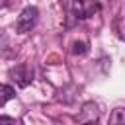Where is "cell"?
Here are the masks:
<instances>
[{
  "label": "cell",
  "mask_w": 125,
  "mask_h": 125,
  "mask_svg": "<svg viewBox=\"0 0 125 125\" xmlns=\"http://www.w3.org/2000/svg\"><path fill=\"white\" fill-rule=\"evenodd\" d=\"M12 80L20 86V88H25L31 80H33V68L29 64H18L16 68H12Z\"/></svg>",
  "instance_id": "3957f363"
},
{
  "label": "cell",
  "mask_w": 125,
  "mask_h": 125,
  "mask_svg": "<svg viewBox=\"0 0 125 125\" xmlns=\"http://www.w3.org/2000/svg\"><path fill=\"white\" fill-rule=\"evenodd\" d=\"M14 98H16V90L12 86H8V84H0V107L6 105Z\"/></svg>",
  "instance_id": "277c9868"
},
{
  "label": "cell",
  "mask_w": 125,
  "mask_h": 125,
  "mask_svg": "<svg viewBox=\"0 0 125 125\" xmlns=\"http://www.w3.org/2000/svg\"><path fill=\"white\" fill-rule=\"evenodd\" d=\"M88 53V43L86 41H74L72 43V55H86Z\"/></svg>",
  "instance_id": "8992f818"
},
{
  "label": "cell",
  "mask_w": 125,
  "mask_h": 125,
  "mask_svg": "<svg viewBox=\"0 0 125 125\" xmlns=\"http://www.w3.org/2000/svg\"><path fill=\"white\" fill-rule=\"evenodd\" d=\"M37 20H39V10L35 6H27L20 12L18 20H16V31L18 33H27L31 31L35 25H37Z\"/></svg>",
  "instance_id": "6da1fadb"
},
{
  "label": "cell",
  "mask_w": 125,
  "mask_h": 125,
  "mask_svg": "<svg viewBox=\"0 0 125 125\" xmlns=\"http://www.w3.org/2000/svg\"><path fill=\"white\" fill-rule=\"evenodd\" d=\"M98 12H100L98 0H74L72 2V14L76 20H88Z\"/></svg>",
  "instance_id": "7a4b0ae2"
},
{
  "label": "cell",
  "mask_w": 125,
  "mask_h": 125,
  "mask_svg": "<svg viewBox=\"0 0 125 125\" xmlns=\"http://www.w3.org/2000/svg\"><path fill=\"white\" fill-rule=\"evenodd\" d=\"M109 123H125V109L123 107L113 109V113L109 115Z\"/></svg>",
  "instance_id": "5b68a950"
},
{
  "label": "cell",
  "mask_w": 125,
  "mask_h": 125,
  "mask_svg": "<svg viewBox=\"0 0 125 125\" xmlns=\"http://www.w3.org/2000/svg\"><path fill=\"white\" fill-rule=\"evenodd\" d=\"M0 123H16L14 117H0Z\"/></svg>",
  "instance_id": "52a82bcc"
}]
</instances>
